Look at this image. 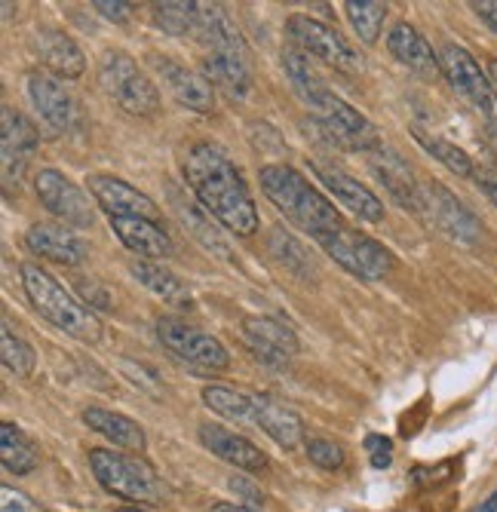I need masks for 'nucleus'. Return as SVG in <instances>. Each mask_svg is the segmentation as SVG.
<instances>
[{"label": "nucleus", "mask_w": 497, "mask_h": 512, "mask_svg": "<svg viewBox=\"0 0 497 512\" xmlns=\"http://www.w3.org/2000/svg\"><path fill=\"white\" fill-rule=\"evenodd\" d=\"M307 457L320 470H341L344 467V451L329 439H307Z\"/></svg>", "instance_id": "obj_37"}, {"label": "nucleus", "mask_w": 497, "mask_h": 512, "mask_svg": "<svg viewBox=\"0 0 497 512\" xmlns=\"http://www.w3.org/2000/svg\"><path fill=\"white\" fill-rule=\"evenodd\" d=\"M117 512H148V509H139V506H126V509H117Z\"/></svg>", "instance_id": "obj_50"}, {"label": "nucleus", "mask_w": 497, "mask_h": 512, "mask_svg": "<svg viewBox=\"0 0 497 512\" xmlns=\"http://www.w3.org/2000/svg\"><path fill=\"white\" fill-rule=\"evenodd\" d=\"M366 451H369V463L375 470H387L393 463V442L381 433H369L366 436Z\"/></svg>", "instance_id": "obj_39"}, {"label": "nucleus", "mask_w": 497, "mask_h": 512, "mask_svg": "<svg viewBox=\"0 0 497 512\" xmlns=\"http://www.w3.org/2000/svg\"><path fill=\"white\" fill-rule=\"evenodd\" d=\"M93 10H99V16L111 19V22H126L132 16V4H123V0H96Z\"/></svg>", "instance_id": "obj_42"}, {"label": "nucleus", "mask_w": 497, "mask_h": 512, "mask_svg": "<svg viewBox=\"0 0 497 512\" xmlns=\"http://www.w3.org/2000/svg\"><path fill=\"white\" fill-rule=\"evenodd\" d=\"M476 10V16L497 34V0H473L470 4Z\"/></svg>", "instance_id": "obj_46"}, {"label": "nucleus", "mask_w": 497, "mask_h": 512, "mask_svg": "<svg viewBox=\"0 0 497 512\" xmlns=\"http://www.w3.org/2000/svg\"><path fill=\"white\" fill-rule=\"evenodd\" d=\"M476 512H497V491H494V494H491V497H488Z\"/></svg>", "instance_id": "obj_49"}, {"label": "nucleus", "mask_w": 497, "mask_h": 512, "mask_svg": "<svg viewBox=\"0 0 497 512\" xmlns=\"http://www.w3.org/2000/svg\"><path fill=\"white\" fill-rule=\"evenodd\" d=\"M320 246L335 264H341L347 273H353L359 279H366V283H378V279H384L393 270L390 249H384L378 240L359 234L353 227H341L335 237H329Z\"/></svg>", "instance_id": "obj_8"}, {"label": "nucleus", "mask_w": 497, "mask_h": 512, "mask_svg": "<svg viewBox=\"0 0 497 512\" xmlns=\"http://www.w3.org/2000/svg\"><path fill=\"white\" fill-rule=\"evenodd\" d=\"M188 188L200 200V206L231 230L237 237H252L258 230V209L252 200L249 184L243 181L240 169L215 142L191 145L182 163Z\"/></svg>", "instance_id": "obj_1"}, {"label": "nucleus", "mask_w": 497, "mask_h": 512, "mask_svg": "<svg viewBox=\"0 0 497 512\" xmlns=\"http://www.w3.org/2000/svg\"><path fill=\"white\" fill-rule=\"evenodd\" d=\"M129 273L139 279V283L151 295H157V298H163L169 304H178V307H191V289L172 270H166L163 264H157V261H132Z\"/></svg>", "instance_id": "obj_29"}, {"label": "nucleus", "mask_w": 497, "mask_h": 512, "mask_svg": "<svg viewBox=\"0 0 497 512\" xmlns=\"http://www.w3.org/2000/svg\"><path fill=\"white\" fill-rule=\"evenodd\" d=\"M86 188L93 194L96 206L105 209L111 218H151L160 221V206L142 194L139 188H132L129 181L114 178V175H89Z\"/></svg>", "instance_id": "obj_13"}, {"label": "nucleus", "mask_w": 497, "mask_h": 512, "mask_svg": "<svg viewBox=\"0 0 497 512\" xmlns=\"http://www.w3.org/2000/svg\"><path fill=\"white\" fill-rule=\"evenodd\" d=\"M369 169L375 172V178H381L384 188L412 212H421L424 209V200H421V184L415 181L409 163H405L396 151H387L384 145L378 151H372L369 157Z\"/></svg>", "instance_id": "obj_23"}, {"label": "nucleus", "mask_w": 497, "mask_h": 512, "mask_svg": "<svg viewBox=\"0 0 497 512\" xmlns=\"http://www.w3.org/2000/svg\"><path fill=\"white\" fill-rule=\"evenodd\" d=\"M19 273H22V289H25L31 307L43 319L53 322L56 329H62L65 335H71V338H77L83 344H96L102 338V322H99V316L89 310V307L77 304L59 286L56 276H50L47 270L37 267V264H22Z\"/></svg>", "instance_id": "obj_4"}, {"label": "nucleus", "mask_w": 497, "mask_h": 512, "mask_svg": "<svg viewBox=\"0 0 497 512\" xmlns=\"http://www.w3.org/2000/svg\"><path fill=\"white\" fill-rule=\"evenodd\" d=\"M313 169H316V175H320V181L326 184V188L335 194V200L341 206H347L353 215H359L363 221H372V224L384 221V203L366 188L363 181H356L344 169L326 166V163H313Z\"/></svg>", "instance_id": "obj_19"}, {"label": "nucleus", "mask_w": 497, "mask_h": 512, "mask_svg": "<svg viewBox=\"0 0 497 512\" xmlns=\"http://www.w3.org/2000/svg\"><path fill=\"white\" fill-rule=\"evenodd\" d=\"M34 191L50 215L62 218L71 227H93L96 221L93 203H89V197L59 169H40L34 178Z\"/></svg>", "instance_id": "obj_11"}, {"label": "nucleus", "mask_w": 497, "mask_h": 512, "mask_svg": "<svg viewBox=\"0 0 497 512\" xmlns=\"http://www.w3.org/2000/svg\"><path fill=\"white\" fill-rule=\"evenodd\" d=\"M200 396H203V405L212 408L215 414L228 417V421H237V424H252L255 393L234 390V387H221V384H209V387H203Z\"/></svg>", "instance_id": "obj_31"}, {"label": "nucleus", "mask_w": 497, "mask_h": 512, "mask_svg": "<svg viewBox=\"0 0 497 512\" xmlns=\"http://www.w3.org/2000/svg\"><path fill=\"white\" fill-rule=\"evenodd\" d=\"M194 37L206 46L209 53H224V56L249 59V46H246L243 34L237 31V25L228 19V13H224V7L200 4Z\"/></svg>", "instance_id": "obj_21"}, {"label": "nucleus", "mask_w": 497, "mask_h": 512, "mask_svg": "<svg viewBox=\"0 0 497 512\" xmlns=\"http://www.w3.org/2000/svg\"><path fill=\"white\" fill-rule=\"evenodd\" d=\"M243 341L246 347L267 365H286L298 353V338L289 325L267 319V316H246L243 319Z\"/></svg>", "instance_id": "obj_17"}, {"label": "nucleus", "mask_w": 497, "mask_h": 512, "mask_svg": "<svg viewBox=\"0 0 497 512\" xmlns=\"http://www.w3.org/2000/svg\"><path fill=\"white\" fill-rule=\"evenodd\" d=\"M83 424L93 433L105 436L108 442H114L117 448H123V451H132V454L145 451V430L135 424L132 417H126L120 411L93 405V408L83 411Z\"/></svg>", "instance_id": "obj_27"}, {"label": "nucleus", "mask_w": 497, "mask_h": 512, "mask_svg": "<svg viewBox=\"0 0 497 512\" xmlns=\"http://www.w3.org/2000/svg\"><path fill=\"white\" fill-rule=\"evenodd\" d=\"M286 34L298 46V53H304V56H313V59H320L338 71H347V74H356L359 68H363L353 46L335 28H329L320 19L295 13L286 19Z\"/></svg>", "instance_id": "obj_7"}, {"label": "nucleus", "mask_w": 497, "mask_h": 512, "mask_svg": "<svg viewBox=\"0 0 497 512\" xmlns=\"http://www.w3.org/2000/svg\"><path fill=\"white\" fill-rule=\"evenodd\" d=\"M387 50L393 53V59L399 65H405V68L421 74V77H436L442 71L439 56L433 53V46L427 43V37L418 28H412L409 22L393 25V31L387 34Z\"/></svg>", "instance_id": "obj_25"}, {"label": "nucleus", "mask_w": 497, "mask_h": 512, "mask_svg": "<svg viewBox=\"0 0 497 512\" xmlns=\"http://www.w3.org/2000/svg\"><path fill=\"white\" fill-rule=\"evenodd\" d=\"M151 65L160 74L163 86L169 89V96L182 108L197 111V114H209L215 108V89H212V83L203 74H197V71H191L185 65H178L169 56H151Z\"/></svg>", "instance_id": "obj_15"}, {"label": "nucleus", "mask_w": 497, "mask_h": 512, "mask_svg": "<svg viewBox=\"0 0 497 512\" xmlns=\"http://www.w3.org/2000/svg\"><path fill=\"white\" fill-rule=\"evenodd\" d=\"M252 427L264 430L270 439H274L286 451L298 448V442L304 439V417L295 408H289V405H283L277 399H270L264 393H255Z\"/></svg>", "instance_id": "obj_22"}, {"label": "nucleus", "mask_w": 497, "mask_h": 512, "mask_svg": "<svg viewBox=\"0 0 497 512\" xmlns=\"http://www.w3.org/2000/svg\"><path fill=\"white\" fill-rule=\"evenodd\" d=\"M111 230H114V237L129 252L139 255L142 261H166L175 252L172 237L166 234L160 221H151V218H111Z\"/></svg>", "instance_id": "obj_20"}, {"label": "nucleus", "mask_w": 497, "mask_h": 512, "mask_svg": "<svg viewBox=\"0 0 497 512\" xmlns=\"http://www.w3.org/2000/svg\"><path fill=\"white\" fill-rule=\"evenodd\" d=\"M77 289H80V295L86 298V304H93V307H99V310L111 307V298H108V292H105L102 286H96V283H80Z\"/></svg>", "instance_id": "obj_45"}, {"label": "nucleus", "mask_w": 497, "mask_h": 512, "mask_svg": "<svg viewBox=\"0 0 497 512\" xmlns=\"http://www.w3.org/2000/svg\"><path fill=\"white\" fill-rule=\"evenodd\" d=\"M28 96H31L34 108L40 111V117L50 126H56L59 132L80 129V105L68 92V86L62 80H56L53 74L34 71L28 77Z\"/></svg>", "instance_id": "obj_16"}, {"label": "nucleus", "mask_w": 497, "mask_h": 512, "mask_svg": "<svg viewBox=\"0 0 497 512\" xmlns=\"http://www.w3.org/2000/svg\"><path fill=\"white\" fill-rule=\"evenodd\" d=\"M154 22L172 34V37H185L191 34L194 37V28H197V10L200 4H185V0H169V4H154Z\"/></svg>", "instance_id": "obj_36"}, {"label": "nucleus", "mask_w": 497, "mask_h": 512, "mask_svg": "<svg viewBox=\"0 0 497 512\" xmlns=\"http://www.w3.org/2000/svg\"><path fill=\"white\" fill-rule=\"evenodd\" d=\"M99 80L108 96L135 117H154L160 111V92L157 86L139 71L135 59L120 50H108L99 62Z\"/></svg>", "instance_id": "obj_6"}, {"label": "nucleus", "mask_w": 497, "mask_h": 512, "mask_svg": "<svg viewBox=\"0 0 497 512\" xmlns=\"http://www.w3.org/2000/svg\"><path fill=\"white\" fill-rule=\"evenodd\" d=\"M25 246L40 258H50L68 267H77L86 258V246L62 224H34L25 234Z\"/></svg>", "instance_id": "obj_26"}, {"label": "nucleus", "mask_w": 497, "mask_h": 512, "mask_svg": "<svg viewBox=\"0 0 497 512\" xmlns=\"http://www.w3.org/2000/svg\"><path fill=\"white\" fill-rule=\"evenodd\" d=\"M283 68H286V77L295 89V96L304 102L313 123L320 126V132L332 145H338L344 151H366V154L381 148L378 129L356 108H350L341 96H335V92L326 86V80L310 68V59L304 53L286 50Z\"/></svg>", "instance_id": "obj_2"}, {"label": "nucleus", "mask_w": 497, "mask_h": 512, "mask_svg": "<svg viewBox=\"0 0 497 512\" xmlns=\"http://www.w3.org/2000/svg\"><path fill=\"white\" fill-rule=\"evenodd\" d=\"M344 13H347L353 31L359 34V40L369 46L378 43V34L387 19V4H381V0H347Z\"/></svg>", "instance_id": "obj_35"}, {"label": "nucleus", "mask_w": 497, "mask_h": 512, "mask_svg": "<svg viewBox=\"0 0 497 512\" xmlns=\"http://www.w3.org/2000/svg\"><path fill=\"white\" fill-rule=\"evenodd\" d=\"M0 512H43V509L28 494L4 485V488H0Z\"/></svg>", "instance_id": "obj_40"}, {"label": "nucleus", "mask_w": 497, "mask_h": 512, "mask_svg": "<svg viewBox=\"0 0 497 512\" xmlns=\"http://www.w3.org/2000/svg\"><path fill=\"white\" fill-rule=\"evenodd\" d=\"M421 200H424L421 215H430V221L442 230V234H448L451 240L476 243L482 237V221L448 188H442V184H436V181L421 184Z\"/></svg>", "instance_id": "obj_12"}, {"label": "nucleus", "mask_w": 497, "mask_h": 512, "mask_svg": "<svg viewBox=\"0 0 497 512\" xmlns=\"http://www.w3.org/2000/svg\"><path fill=\"white\" fill-rule=\"evenodd\" d=\"M200 445L206 451H212L218 460L231 463V467L243 470V473H264L267 470V454L246 436L228 430V427H218V424H203L197 433Z\"/></svg>", "instance_id": "obj_18"}, {"label": "nucleus", "mask_w": 497, "mask_h": 512, "mask_svg": "<svg viewBox=\"0 0 497 512\" xmlns=\"http://www.w3.org/2000/svg\"><path fill=\"white\" fill-rule=\"evenodd\" d=\"M427 408H430V402L421 399L412 411H405V414H402V421H399V436H402V439L418 436V430H421L424 421H427Z\"/></svg>", "instance_id": "obj_41"}, {"label": "nucleus", "mask_w": 497, "mask_h": 512, "mask_svg": "<svg viewBox=\"0 0 497 512\" xmlns=\"http://www.w3.org/2000/svg\"><path fill=\"white\" fill-rule=\"evenodd\" d=\"M488 83H491L494 96H497V56H494V59H488Z\"/></svg>", "instance_id": "obj_48"}, {"label": "nucleus", "mask_w": 497, "mask_h": 512, "mask_svg": "<svg viewBox=\"0 0 497 512\" xmlns=\"http://www.w3.org/2000/svg\"><path fill=\"white\" fill-rule=\"evenodd\" d=\"M89 467H93L96 482L120 500L157 506L166 497V488H163L157 470L142 454H126V451H114V448H93L89 451Z\"/></svg>", "instance_id": "obj_5"}, {"label": "nucleus", "mask_w": 497, "mask_h": 512, "mask_svg": "<svg viewBox=\"0 0 497 512\" xmlns=\"http://www.w3.org/2000/svg\"><path fill=\"white\" fill-rule=\"evenodd\" d=\"M476 184H479V191L497 206V169H476Z\"/></svg>", "instance_id": "obj_44"}, {"label": "nucleus", "mask_w": 497, "mask_h": 512, "mask_svg": "<svg viewBox=\"0 0 497 512\" xmlns=\"http://www.w3.org/2000/svg\"><path fill=\"white\" fill-rule=\"evenodd\" d=\"M172 203H175V215H178V221H182V224L188 227V234H191L194 240H200L212 255H218V258H224V261L231 258V246L224 243V237L218 234L215 224H212V215H209L203 206L182 200L175 191H172Z\"/></svg>", "instance_id": "obj_30"}, {"label": "nucleus", "mask_w": 497, "mask_h": 512, "mask_svg": "<svg viewBox=\"0 0 497 512\" xmlns=\"http://www.w3.org/2000/svg\"><path fill=\"white\" fill-rule=\"evenodd\" d=\"M231 491H234L237 497H243L252 509L264 503V494H261V491H258L246 476H234V479H231Z\"/></svg>", "instance_id": "obj_43"}, {"label": "nucleus", "mask_w": 497, "mask_h": 512, "mask_svg": "<svg viewBox=\"0 0 497 512\" xmlns=\"http://www.w3.org/2000/svg\"><path fill=\"white\" fill-rule=\"evenodd\" d=\"M0 151H4V184L13 188L22 181V172L37 151V132L31 120L10 105L0 108Z\"/></svg>", "instance_id": "obj_14"}, {"label": "nucleus", "mask_w": 497, "mask_h": 512, "mask_svg": "<svg viewBox=\"0 0 497 512\" xmlns=\"http://www.w3.org/2000/svg\"><path fill=\"white\" fill-rule=\"evenodd\" d=\"M0 463H4L7 473H16V476L34 473L40 463L34 445L16 424H0Z\"/></svg>", "instance_id": "obj_32"}, {"label": "nucleus", "mask_w": 497, "mask_h": 512, "mask_svg": "<svg viewBox=\"0 0 497 512\" xmlns=\"http://www.w3.org/2000/svg\"><path fill=\"white\" fill-rule=\"evenodd\" d=\"M34 53L40 59V65L53 71L56 77H65V80H77L86 68V59L80 53V46L65 34V31H56V28H40L31 40Z\"/></svg>", "instance_id": "obj_24"}, {"label": "nucleus", "mask_w": 497, "mask_h": 512, "mask_svg": "<svg viewBox=\"0 0 497 512\" xmlns=\"http://www.w3.org/2000/svg\"><path fill=\"white\" fill-rule=\"evenodd\" d=\"M412 135H415V142H418L430 157H436L448 172H455V175H461V178H473V175H476V166H473L470 154L461 151L458 145L445 142V138H439V135H427L424 129H412Z\"/></svg>", "instance_id": "obj_34"}, {"label": "nucleus", "mask_w": 497, "mask_h": 512, "mask_svg": "<svg viewBox=\"0 0 497 512\" xmlns=\"http://www.w3.org/2000/svg\"><path fill=\"white\" fill-rule=\"evenodd\" d=\"M258 181L264 197L274 203L286 221H292L298 230L316 243H326L329 237H335L341 227H347L338 215V209L313 188V184L292 166L283 163H270L258 169Z\"/></svg>", "instance_id": "obj_3"}, {"label": "nucleus", "mask_w": 497, "mask_h": 512, "mask_svg": "<svg viewBox=\"0 0 497 512\" xmlns=\"http://www.w3.org/2000/svg\"><path fill=\"white\" fill-rule=\"evenodd\" d=\"M455 473H458V460H442V463H436V467H415L412 482L418 488H436L448 479H455Z\"/></svg>", "instance_id": "obj_38"}, {"label": "nucleus", "mask_w": 497, "mask_h": 512, "mask_svg": "<svg viewBox=\"0 0 497 512\" xmlns=\"http://www.w3.org/2000/svg\"><path fill=\"white\" fill-rule=\"evenodd\" d=\"M212 512H258L252 506H240V503H215Z\"/></svg>", "instance_id": "obj_47"}, {"label": "nucleus", "mask_w": 497, "mask_h": 512, "mask_svg": "<svg viewBox=\"0 0 497 512\" xmlns=\"http://www.w3.org/2000/svg\"><path fill=\"white\" fill-rule=\"evenodd\" d=\"M203 77L215 86H221L231 99H246L252 92V71L249 59L240 56H224V53H209L203 59Z\"/></svg>", "instance_id": "obj_28"}, {"label": "nucleus", "mask_w": 497, "mask_h": 512, "mask_svg": "<svg viewBox=\"0 0 497 512\" xmlns=\"http://www.w3.org/2000/svg\"><path fill=\"white\" fill-rule=\"evenodd\" d=\"M0 359H4V368L16 378L34 375V365H37L34 347L19 332H13V322L7 316H4V329H0Z\"/></svg>", "instance_id": "obj_33"}, {"label": "nucleus", "mask_w": 497, "mask_h": 512, "mask_svg": "<svg viewBox=\"0 0 497 512\" xmlns=\"http://www.w3.org/2000/svg\"><path fill=\"white\" fill-rule=\"evenodd\" d=\"M439 65L442 74L448 77V83L455 86V92L461 99H467L485 120L497 117V96L488 83V74H482L479 62L458 43H445L439 53Z\"/></svg>", "instance_id": "obj_10"}, {"label": "nucleus", "mask_w": 497, "mask_h": 512, "mask_svg": "<svg viewBox=\"0 0 497 512\" xmlns=\"http://www.w3.org/2000/svg\"><path fill=\"white\" fill-rule=\"evenodd\" d=\"M157 338L160 344L175 356L182 359L194 368H203V371H224L231 365V353L224 350V344L194 325L182 322V319H172V316H163L157 322Z\"/></svg>", "instance_id": "obj_9"}]
</instances>
